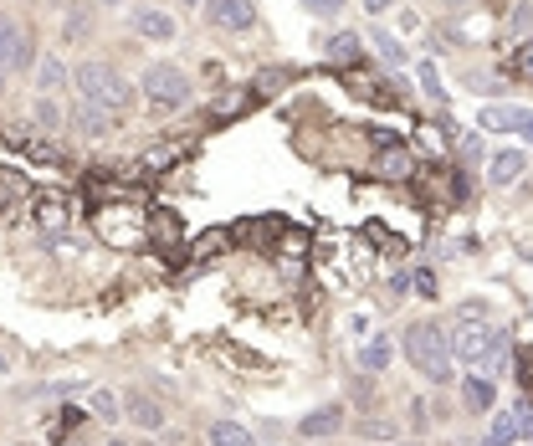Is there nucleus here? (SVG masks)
<instances>
[{
	"label": "nucleus",
	"instance_id": "c756f323",
	"mask_svg": "<svg viewBox=\"0 0 533 446\" xmlns=\"http://www.w3.org/2000/svg\"><path fill=\"white\" fill-rule=\"evenodd\" d=\"M221 246H226V231H210L205 242H195V252H190V257H195V262H205V257H210V252H221Z\"/></svg>",
	"mask_w": 533,
	"mask_h": 446
},
{
	"label": "nucleus",
	"instance_id": "f03ea898",
	"mask_svg": "<svg viewBox=\"0 0 533 446\" xmlns=\"http://www.w3.org/2000/svg\"><path fill=\"white\" fill-rule=\"evenodd\" d=\"M102 246H119V252H139L149 242V216H144V205L134 201H113L98 211V221H93Z\"/></svg>",
	"mask_w": 533,
	"mask_h": 446
},
{
	"label": "nucleus",
	"instance_id": "b1692460",
	"mask_svg": "<svg viewBox=\"0 0 533 446\" xmlns=\"http://www.w3.org/2000/svg\"><path fill=\"white\" fill-rule=\"evenodd\" d=\"M369 37H374V46H380V57H385L390 67H406V46H400V41L390 37V31H380V26H374Z\"/></svg>",
	"mask_w": 533,
	"mask_h": 446
},
{
	"label": "nucleus",
	"instance_id": "c85d7f7f",
	"mask_svg": "<svg viewBox=\"0 0 533 446\" xmlns=\"http://www.w3.org/2000/svg\"><path fill=\"white\" fill-rule=\"evenodd\" d=\"M482 365H488V369H508V339H503V334L492 339V349H488V359H482Z\"/></svg>",
	"mask_w": 533,
	"mask_h": 446
},
{
	"label": "nucleus",
	"instance_id": "e433bc0d",
	"mask_svg": "<svg viewBox=\"0 0 533 446\" xmlns=\"http://www.w3.org/2000/svg\"><path fill=\"white\" fill-rule=\"evenodd\" d=\"M354 395H359V406H369V401H374V390H369V380H354Z\"/></svg>",
	"mask_w": 533,
	"mask_h": 446
},
{
	"label": "nucleus",
	"instance_id": "2eb2a0df",
	"mask_svg": "<svg viewBox=\"0 0 533 446\" xmlns=\"http://www.w3.org/2000/svg\"><path fill=\"white\" fill-rule=\"evenodd\" d=\"M492 401H497V390H492V380H482V375H467V380H462V406H467L472 416H482V410H492Z\"/></svg>",
	"mask_w": 533,
	"mask_h": 446
},
{
	"label": "nucleus",
	"instance_id": "cd10ccee",
	"mask_svg": "<svg viewBox=\"0 0 533 446\" xmlns=\"http://www.w3.org/2000/svg\"><path fill=\"white\" fill-rule=\"evenodd\" d=\"M512 436H518V431H512V416H508V410H503V416L492 421V436H488V442H492V446H508Z\"/></svg>",
	"mask_w": 533,
	"mask_h": 446
},
{
	"label": "nucleus",
	"instance_id": "f704fd0d",
	"mask_svg": "<svg viewBox=\"0 0 533 446\" xmlns=\"http://www.w3.org/2000/svg\"><path fill=\"white\" fill-rule=\"evenodd\" d=\"M512 26H518V31H529V26H533V11H529V5H518V11H512Z\"/></svg>",
	"mask_w": 533,
	"mask_h": 446
},
{
	"label": "nucleus",
	"instance_id": "58836bf2",
	"mask_svg": "<svg viewBox=\"0 0 533 446\" xmlns=\"http://www.w3.org/2000/svg\"><path fill=\"white\" fill-rule=\"evenodd\" d=\"M98 5H123V0H98Z\"/></svg>",
	"mask_w": 533,
	"mask_h": 446
},
{
	"label": "nucleus",
	"instance_id": "37998d69",
	"mask_svg": "<svg viewBox=\"0 0 533 446\" xmlns=\"http://www.w3.org/2000/svg\"><path fill=\"white\" fill-rule=\"evenodd\" d=\"M482 446H492V442H482Z\"/></svg>",
	"mask_w": 533,
	"mask_h": 446
},
{
	"label": "nucleus",
	"instance_id": "a19ab883",
	"mask_svg": "<svg viewBox=\"0 0 533 446\" xmlns=\"http://www.w3.org/2000/svg\"><path fill=\"white\" fill-rule=\"evenodd\" d=\"M184 5H201V0H184Z\"/></svg>",
	"mask_w": 533,
	"mask_h": 446
},
{
	"label": "nucleus",
	"instance_id": "aec40b11",
	"mask_svg": "<svg viewBox=\"0 0 533 446\" xmlns=\"http://www.w3.org/2000/svg\"><path fill=\"white\" fill-rule=\"evenodd\" d=\"M380 175H385V180H406V175H410V154H406V144H390L385 154H380Z\"/></svg>",
	"mask_w": 533,
	"mask_h": 446
},
{
	"label": "nucleus",
	"instance_id": "412c9836",
	"mask_svg": "<svg viewBox=\"0 0 533 446\" xmlns=\"http://www.w3.org/2000/svg\"><path fill=\"white\" fill-rule=\"evenodd\" d=\"M20 201H26V175L20 169H0V211H11Z\"/></svg>",
	"mask_w": 533,
	"mask_h": 446
},
{
	"label": "nucleus",
	"instance_id": "dca6fc26",
	"mask_svg": "<svg viewBox=\"0 0 533 446\" xmlns=\"http://www.w3.org/2000/svg\"><path fill=\"white\" fill-rule=\"evenodd\" d=\"M390 359H395V344H390V334H374V339L359 349V369H365V375H380V369H390Z\"/></svg>",
	"mask_w": 533,
	"mask_h": 446
},
{
	"label": "nucleus",
	"instance_id": "f257e3e1",
	"mask_svg": "<svg viewBox=\"0 0 533 446\" xmlns=\"http://www.w3.org/2000/svg\"><path fill=\"white\" fill-rule=\"evenodd\" d=\"M400 349H406V359L421 375H426L430 385H447L451 380V339L441 334V324H430V318H421V324H410L406 334H400Z\"/></svg>",
	"mask_w": 533,
	"mask_h": 446
},
{
	"label": "nucleus",
	"instance_id": "7ed1b4c3",
	"mask_svg": "<svg viewBox=\"0 0 533 446\" xmlns=\"http://www.w3.org/2000/svg\"><path fill=\"white\" fill-rule=\"evenodd\" d=\"M78 87H82V98L87 103H102V108H128V103H134V87L119 78L113 62H102V57H93V62H82L78 67Z\"/></svg>",
	"mask_w": 533,
	"mask_h": 446
},
{
	"label": "nucleus",
	"instance_id": "6e6552de",
	"mask_svg": "<svg viewBox=\"0 0 533 446\" xmlns=\"http://www.w3.org/2000/svg\"><path fill=\"white\" fill-rule=\"evenodd\" d=\"M529 108H508V103H482V113H477V128H488V134H512V128L529 134Z\"/></svg>",
	"mask_w": 533,
	"mask_h": 446
},
{
	"label": "nucleus",
	"instance_id": "9d476101",
	"mask_svg": "<svg viewBox=\"0 0 533 446\" xmlns=\"http://www.w3.org/2000/svg\"><path fill=\"white\" fill-rule=\"evenodd\" d=\"M31 221H37L41 231H62V226L72 221V205H67V195H62V190H41L37 201H31Z\"/></svg>",
	"mask_w": 533,
	"mask_h": 446
},
{
	"label": "nucleus",
	"instance_id": "473e14b6",
	"mask_svg": "<svg viewBox=\"0 0 533 446\" xmlns=\"http://www.w3.org/2000/svg\"><path fill=\"white\" fill-rule=\"evenodd\" d=\"M283 82H287V72H262V78H257V93H277Z\"/></svg>",
	"mask_w": 533,
	"mask_h": 446
},
{
	"label": "nucleus",
	"instance_id": "f3484780",
	"mask_svg": "<svg viewBox=\"0 0 533 446\" xmlns=\"http://www.w3.org/2000/svg\"><path fill=\"white\" fill-rule=\"evenodd\" d=\"M205 442H210V446H257V442H251V431L236 426V421H210Z\"/></svg>",
	"mask_w": 533,
	"mask_h": 446
},
{
	"label": "nucleus",
	"instance_id": "4be33fe9",
	"mask_svg": "<svg viewBox=\"0 0 533 446\" xmlns=\"http://www.w3.org/2000/svg\"><path fill=\"white\" fill-rule=\"evenodd\" d=\"M93 37V11L87 5H72L67 11V26H62V41H87Z\"/></svg>",
	"mask_w": 533,
	"mask_h": 446
},
{
	"label": "nucleus",
	"instance_id": "4c0bfd02",
	"mask_svg": "<svg viewBox=\"0 0 533 446\" xmlns=\"http://www.w3.org/2000/svg\"><path fill=\"white\" fill-rule=\"evenodd\" d=\"M390 5H395V0H365V11H369V16H385Z\"/></svg>",
	"mask_w": 533,
	"mask_h": 446
},
{
	"label": "nucleus",
	"instance_id": "c03bdc74",
	"mask_svg": "<svg viewBox=\"0 0 533 446\" xmlns=\"http://www.w3.org/2000/svg\"><path fill=\"white\" fill-rule=\"evenodd\" d=\"M144 446H149V442H144Z\"/></svg>",
	"mask_w": 533,
	"mask_h": 446
},
{
	"label": "nucleus",
	"instance_id": "393cba45",
	"mask_svg": "<svg viewBox=\"0 0 533 446\" xmlns=\"http://www.w3.org/2000/svg\"><path fill=\"white\" fill-rule=\"evenodd\" d=\"M508 416H512V431H518L523 442H533V406H529V401H512Z\"/></svg>",
	"mask_w": 533,
	"mask_h": 446
},
{
	"label": "nucleus",
	"instance_id": "9b49d317",
	"mask_svg": "<svg viewBox=\"0 0 533 446\" xmlns=\"http://www.w3.org/2000/svg\"><path fill=\"white\" fill-rule=\"evenodd\" d=\"M339 426H344V406H318L298 421V436H303V442H324V436H333Z\"/></svg>",
	"mask_w": 533,
	"mask_h": 446
},
{
	"label": "nucleus",
	"instance_id": "a878e982",
	"mask_svg": "<svg viewBox=\"0 0 533 446\" xmlns=\"http://www.w3.org/2000/svg\"><path fill=\"white\" fill-rule=\"evenodd\" d=\"M37 123H41V128H62V108L46 98V93L37 98Z\"/></svg>",
	"mask_w": 533,
	"mask_h": 446
},
{
	"label": "nucleus",
	"instance_id": "4468645a",
	"mask_svg": "<svg viewBox=\"0 0 533 446\" xmlns=\"http://www.w3.org/2000/svg\"><path fill=\"white\" fill-rule=\"evenodd\" d=\"M134 31L139 37H149V41H175V16L169 11H134Z\"/></svg>",
	"mask_w": 533,
	"mask_h": 446
},
{
	"label": "nucleus",
	"instance_id": "5701e85b",
	"mask_svg": "<svg viewBox=\"0 0 533 446\" xmlns=\"http://www.w3.org/2000/svg\"><path fill=\"white\" fill-rule=\"evenodd\" d=\"M180 236V216L175 211H154L149 216V242H175Z\"/></svg>",
	"mask_w": 533,
	"mask_h": 446
},
{
	"label": "nucleus",
	"instance_id": "bb28decb",
	"mask_svg": "<svg viewBox=\"0 0 533 446\" xmlns=\"http://www.w3.org/2000/svg\"><path fill=\"white\" fill-rule=\"evenodd\" d=\"M421 87L430 93V103H447V93H441V78H436V62H421Z\"/></svg>",
	"mask_w": 533,
	"mask_h": 446
},
{
	"label": "nucleus",
	"instance_id": "423d86ee",
	"mask_svg": "<svg viewBox=\"0 0 533 446\" xmlns=\"http://www.w3.org/2000/svg\"><path fill=\"white\" fill-rule=\"evenodd\" d=\"M37 62V41H31V26L0 11V72H16V67H31Z\"/></svg>",
	"mask_w": 533,
	"mask_h": 446
},
{
	"label": "nucleus",
	"instance_id": "6ab92c4d",
	"mask_svg": "<svg viewBox=\"0 0 533 446\" xmlns=\"http://www.w3.org/2000/svg\"><path fill=\"white\" fill-rule=\"evenodd\" d=\"M359 37L354 31H339V37H328V62H339V67H348V62H359Z\"/></svg>",
	"mask_w": 533,
	"mask_h": 446
},
{
	"label": "nucleus",
	"instance_id": "79ce46f5",
	"mask_svg": "<svg viewBox=\"0 0 533 446\" xmlns=\"http://www.w3.org/2000/svg\"><path fill=\"white\" fill-rule=\"evenodd\" d=\"M108 446H123V442H108Z\"/></svg>",
	"mask_w": 533,
	"mask_h": 446
},
{
	"label": "nucleus",
	"instance_id": "20e7f679",
	"mask_svg": "<svg viewBox=\"0 0 533 446\" xmlns=\"http://www.w3.org/2000/svg\"><path fill=\"white\" fill-rule=\"evenodd\" d=\"M144 98L154 103V108H184L190 103V78L175 62H149L144 67Z\"/></svg>",
	"mask_w": 533,
	"mask_h": 446
},
{
	"label": "nucleus",
	"instance_id": "ea45409f",
	"mask_svg": "<svg viewBox=\"0 0 533 446\" xmlns=\"http://www.w3.org/2000/svg\"><path fill=\"white\" fill-rule=\"evenodd\" d=\"M529 144H533V123H529Z\"/></svg>",
	"mask_w": 533,
	"mask_h": 446
},
{
	"label": "nucleus",
	"instance_id": "2f4dec72",
	"mask_svg": "<svg viewBox=\"0 0 533 446\" xmlns=\"http://www.w3.org/2000/svg\"><path fill=\"white\" fill-rule=\"evenodd\" d=\"M93 410H98L102 421H113V416H119V406H113V395H108V390H93Z\"/></svg>",
	"mask_w": 533,
	"mask_h": 446
},
{
	"label": "nucleus",
	"instance_id": "7c9ffc66",
	"mask_svg": "<svg viewBox=\"0 0 533 446\" xmlns=\"http://www.w3.org/2000/svg\"><path fill=\"white\" fill-rule=\"evenodd\" d=\"M512 78L533 82V46H523V52H518V57H512Z\"/></svg>",
	"mask_w": 533,
	"mask_h": 446
},
{
	"label": "nucleus",
	"instance_id": "0eeeda50",
	"mask_svg": "<svg viewBox=\"0 0 533 446\" xmlns=\"http://www.w3.org/2000/svg\"><path fill=\"white\" fill-rule=\"evenodd\" d=\"M205 21L216 31H231V37H246L257 26V0H205Z\"/></svg>",
	"mask_w": 533,
	"mask_h": 446
},
{
	"label": "nucleus",
	"instance_id": "c9c22d12",
	"mask_svg": "<svg viewBox=\"0 0 533 446\" xmlns=\"http://www.w3.org/2000/svg\"><path fill=\"white\" fill-rule=\"evenodd\" d=\"M390 431H395V426H385V421H365V431H359V436H390Z\"/></svg>",
	"mask_w": 533,
	"mask_h": 446
},
{
	"label": "nucleus",
	"instance_id": "39448f33",
	"mask_svg": "<svg viewBox=\"0 0 533 446\" xmlns=\"http://www.w3.org/2000/svg\"><path fill=\"white\" fill-rule=\"evenodd\" d=\"M492 339H497V328H488L482 318H477V303H467L462 308V324H456V334H451V354L467 359V365H482Z\"/></svg>",
	"mask_w": 533,
	"mask_h": 446
},
{
	"label": "nucleus",
	"instance_id": "a211bd4d",
	"mask_svg": "<svg viewBox=\"0 0 533 446\" xmlns=\"http://www.w3.org/2000/svg\"><path fill=\"white\" fill-rule=\"evenodd\" d=\"M37 87L52 98L57 87H67V67H62V57H41L37 62Z\"/></svg>",
	"mask_w": 533,
	"mask_h": 446
},
{
	"label": "nucleus",
	"instance_id": "1a4fd4ad",
	"mask_svg": "<svg viewBox=\"0 0 533 446\" xmlns=\"http://www.w3.org/2000/svg\"><path fill=\"white\" fill-rule=\"evenodd\" d=\"M123 416H128L139 431H164V406L149 395V390H128V395H123Z\"/></svg>",
	"mask_w": 533,
	"mask_h": 446
},
{
	"label": "nucleus",
	"instance_id": "f8f14e48",
	"mask_svg": "<svg viewBox=\"0 0 533 446\" xmlns=\"http://www.w3.org/2000/svg\"><path fill=\"white\" fill-rule=\"evenodd\" d=\"M72 128H78L82 139H102V134H113V108H102V103H82L78 113H72Z\"/></svg>",
	"mask_w": 533,
	"mask_h": 446
},
{
	"label": "nucleus",
	"instance_id": "72a5a7b5",
	"mask_svg": "<svg viewBox=\"0 0 533 446\" xmlns=\"http://www.w3.org/2000/svg\"><path fill=\"white\" fill-rule=\"evenodd\" d=\"M308 11H318V16H339L344 0H308Z\"/></svg>",
	"mask_w": 533,
	"mask_h": 446
},
{
	"label": "nucleus",
	"instance_id": "ddd939ff",
	"mask_svg": "<svg viewBox=\"0 0 533 446\" xmlns=\"http://www.w3.org/2000/svg\"><path fill=\"white\" fill-rule=\"evenodd\" d=\"M523 169H529V154L523 149H497L488 164V180L492 185H512V180H523Z\"/></svg>",
	"mask_w": 533,
	"mask_h": 446
}]
</instances>
